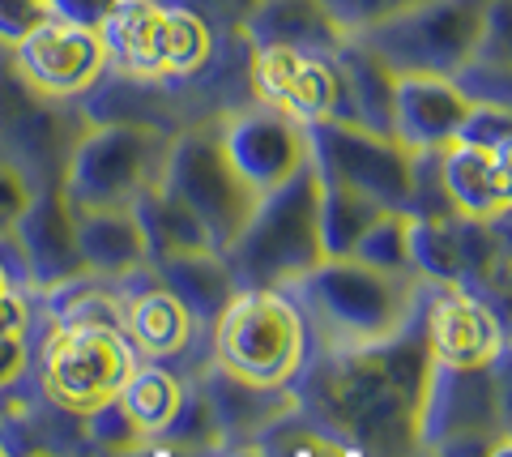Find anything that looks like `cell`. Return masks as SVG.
Listing matches in <instances>:
<instances>
[{
  "instance_id": "28",
  "label": "cell",
  "mask_w": 512,
  "mask_h": 457,
  "mask_svg": "<svg viewBox=\"0 0 512 457\" xmlns=\"http://www.w3.org/2000/svg\"><path fill=\"white\" fill-rule=\"evenodd\" d=\"M82 423H86V440L94 449H107V453H137V449H146V436L133 428V419L124 415L120 402H107L103 411L86 415Z\"/></svg>"
},
{
  "instance_id": "11",
  "label": "cell",
  "mask_w": 512,
  "mask_h": 457,
  "mask_svg": "<svg viewBox=\"0 0 512 457\" xmlns=\"http://www.w3.org/2000/svg\"><path fill=\"white\" fill-rule=\"evenodd\" d=\"M491 368H436L427 372L419 449L466 453L474 440L504 445V376Z\"/></svg>"
},
{
  "instance_id": "21",
  "label": "cell",
  "mask_w": 512,
  "mask_h": 457,
  "mask_svg": "<svg viewBox=\"0 0 512 457\" xmlns=\"http://www.w3.org/2000/svg\"><path fill=\"white\" fill-rule=\"evenodd\" d=\"M252 47H291V52L333 56L350 39L320 0H256L244 22Z\"/></svg>"
},
{
  "instance_id": "10",
  "label": "cell",
  "mask_w": 512,
  "mask_h": 457,
  "mask_svg": "<svg viewBox=\"0 0 512 457\" xmlns=\"http://www.w3.org/2000/svg\"><path fill=\"white\" fill-rule=\"evenodd\" d=\"M163 184L201 218L210 240L222 252L239 240V231L248 227V218L256 210V193L235 176V167L227 163V154H222L218 120L171 137L167 163H163Z\"/></svg>"
},
{
  "instance_id": "19",
  "label": "cell",
  "mask_w": 512,
  "mask_h": 457,
  "mask_svg": "<svg viewBox=\"0 0 512 457\" xmlns=\"http://www.w3.org/2000/svg\"><path fill=\"white\" fill-rule=\"evenodd\" d=\"M146 274L150 278L141 282V287H133L120 299V308H124V338L133 342V351L146 355V359L184 355L201 325L184 308V299L175 295L171 287H163V278L154 274V265Z\"/></svg>"
},
{
  "instance_id": "3",
  "label": "cell",
  "mask_w": 512,
  "mask_h": 457,
  "mask_svg": "<svg viewBox=\"0 0 512 457\" xmlns=\"http://www.w3.org/2000/svg\"><path fill=\"white\" fill-rule=\"evenodd\" d=\"M214 368L261 389H291L308 368V325L282 287H235L210 325Z\"/></svg>"
},
{
  "instance_id": "24",
  "label": "cell",
  "mask_w": 512,
  "mask_h": 457,
  "mask_svg": "<svg viewBox=\"0 0 512 457\" xmlns=\"http://www.w3.org/2000/svg\"><path fill=\"white\" fill-rule=\"evenodd\" d=\"M133 210L141 218V231H146V244H150V261H163V257H180V252H205V248H218L210 240V231L197 214H192L171 188L158 180L150 184L146 193L133 201ZM222 252V248H218Z\"/></svg>"
},
{
  "instance_id": "6",
  "label": "cell",
  "mask_w": 512,
  "mask_h": 457,
  "mask_svg": "<svg viewBox=\"0 0 512 457\" xmlns=\"http://www.w3.org/2000/svg\"><path fill=\"white\" fill-rule=\"evenodd\" d=\"M171 133L146 120H107L82 129L64 159L60 188L73 206H128L163 180Z\"/></svg>"
},
{
  "instance_id": "22",
  "label": "cell",
  "mask_w": 512,
  "mask_h": 457,
  "mask_svg": "<svg viewBox=\"0 0 512 457\" xmlns=\"http://www.w3.org/2000/svg\"><path fill=\"white\" fill-rule=\"evenodd\" d=\"M205 398H210V411L218 423V440H256L265 428H274L282 415L299 411V393L291 389H261V385H248L239 376L210 368L205 372Z\"/></svg>"
},
{
  "instance_id": "2",
  "label": "cell",
  "mask_w": 512,
  "mask_h": 457,
  "mask_svg": "<svg viewBox=\"0 0 512 457\" xmlns=\"http://www.w3.org/2000/svg\"><path fill=\"white\" fill-rule=\"evenodd\" d=\"M303 312L308 334L325 338L329 351L376 346L419 321L423 278L402 270H376L355 257H333L282 287Z\"/></svg>"
},
{
  "instance_id": "25",
  "label": "cell",
  "mask_w": 512,
  "mask_h": 457,
  "mask_svg": "<svg viewBox=\"0 0 512 457\" xmlns=\"http://www.w3.org/2000/svg\"><path fill=\"white\" fill-rule=\"evenodd\" d=\"M184 389H188V381H180V376L163 368L158 359H150V364L137 359V368L124 381L116 402L124 406V415L133 419V428L146 436V449H150V440L167 432V423L175 419V411H180V402H184Z\"/></svg>"
},
{
  "instance_id": "35",
  "label": "cell",
  "mask_w": 512,
  "mask_h": 457,
  "mask_svg": "<svg viewBox=\"0 0 512 457\" xmlns=\"http://www.w3.org/2000/svg\"><path fill=\"white\" fill-rule=\"evenodd\" d=\"M30 368V351L22 334H0V393L9 385H18Z\"/></svg>"
},
{
  "instance_id": "13",
  "label": "cell",
  "mask_w": 512,
  "mask_h": 457,
  "mask_svg": "<svg viewBox=\"0 0 512 457\" xmlns=\"http://www.w3.org/2000/svg\"><path fill=\"white\" fill-rule=\"evenodd\" d=\"M9 69L39 94V99H82L94 90V82L111 69L107 65V47L99 39V30L86 26H69L47 18L39 30L9 47Z\"/></svg>"
},
{
  "instance_id": "36",
  "label": "cell",
  "mask_w": 512,
  "mask_h": 457,
  "mask_svg": "<svg viewBox=\"0 0 512 457\" xmlns=\"http://www.w3.org/2000/svg\"><path fill=\"white\" fill-rule=\"evenodd\" d=\"M13 287H18V282H13V270L5 265V257H0V295H5V291H13Z\"/></svg>"
},
{
  "instance_id": "32",
  "label": "cell",
  "mask_w": 512,
  "mask_h": 457,
  "mask_svg": "<svg viewBox=\"0 0 512 457\" xmlns=\"http://www.w3.org/2000/svg\"><path fill=\"white\" fill-rule=\"evenodd\" d=\"M47 18H52V9H47V0H0V47H18L30 30H39Z\"/></svg>"
},
{
  "instance_id": "23",
  "label": "cell",
  "mask_w": 512,
  "mask_h": 457,
  "mask_svg": "<svg viewBox=\"0 0 512 457\" xmlns=\"http://www.w3.org/2000/svg\"><path fill=\"white\" fill-rule=\"evenodd\" d=\"M150 265H154V274L163 278V287H171L184 299V308L197 317L201 329H210L218 321V312L227 308V299L239 287L227 252H218V248L180 252V257H163V261H150Z\"/></svg>"
},
{
  "instance_id": "34",
  "label": "cell",
  "mask_w": 512,
  "mask_h": 457,
  "mask_svg": "<svg viewBox=\"0 0 512 457\" xmlns=\"http://www.w3.org/2000/svg\"><path fill=\"white\" fill-rule=\"evenodd\" d=\"M120 0H47V9H52L56 22H69V26H86V30H99L111 9H116Z\"/></svg>"
},
{
  "instance_id": "16",
  "label": "cell",
  "mask_w": 512,
  "mask_h": 457,
  "mask_svg": "<svg viewBox=\"0 0 512 457\" xmlns=\"http://www.w3.org/2000/svg\"><path fill=\"white\" fill-rule=\"evenodd\" d=\"M474 107V94L444 73L402 69L393 73V99H389V133L402 141L410 154L431 159L448 141H457Z\"/></svg>"
},
{
  "instance_id": "26",
  "label": "cell",
  "mask_w": 512,
  "mask_h": 457,
  "mask_svg": "<svg viewBox=\"0 0 512 457\" xmlns=\"http://www.w3.org/2000/svg\"><path fill=\"white\" fill-rule=\"evenodd\" d=\"M384 206L367 201L355 188H342V184H329L320 180V206H316V231H320V257L333 261V257H350L359 244V235L372 227V218Z\"/></svg>"
},
{
  "instance_id": "31",
  "label": "cell",
  "mask_w": 512,
  "mask_h": 457,
  "mask_svg": "<svg viewBox=\"0 0 512 457\" xmlns=\"http://www.w3.org/2000/svg\"><path fill=\"white\" fill-rule=\"evenodd\" d=\"M171 5L197 13L214 35H222V30H227V35H244V22L256 9V0H171Z\"/></svg>"
},
{
  "instance_id": "29",
  "label": "cell",
  "mask_w": 512,
  "mask_h": 457,
  "mask_svg": "<svg viewBox=\"0 0 512 457\" xmlns=\"http://www.w3.org/2000/svg\"><path fill=\"white\" fill-rule=\"evenodd\" d=\"M320 5L338 18V26L346 30V35H363V30L397 18V13H410V9L427 5V0H320Z\"/></svg>"
},
{
  "instance_id": "15",
  "label": "cell",
  "mask_w": 512,
  "mask_h": 457,
  "mask_svg": "<svg viewBox=\"0 0 512 457\" xmlns=\"http://www.w3.org/2000/svg\"><path fill=\"white\" fill-rule=\"evenodd\" d=\"M18 248L22 274L39 291H64L86 278L82 248H77V210L60 184H39L30 193L22 218L9 231Z\"/></svg>"
},
{
  "instance_id": "18",
  "label": "cell",
  "mask_w": 512,
  "mask_h": 457,
  "mask_svg": "<svg viewBox=\"0 0 512 457\" xmlns=\"http://www.w3.org/2000/svg\"><path fill=\"white\" fill-rule=\"evenodd\" d=\"M512 146H478V141H448L436 159V184L448 201V214L461 223H504L512 210Z\"/></svg>"
},
{
  "instance_id": "12",
  "label": "cell",
  "mask_w": 512,
  "mask_h": 457,
  "mask_svg": "<svg viewBox=\"0 0 512 457\" xmlns=\"http://www.w3.org/2000/svg\"><path fill=\"white\" fill-rule=\"evenodd\" d=\"M218 141L235 176L244 180L256 197L291 180L308 163V124L282 112L274 103H252L244 112L218 120Z\"/></svg>"
},
{
  "instance_id": "30",
  "label": "cell",
  "mask_w": 512,
  "mask_h": 457,
  "mask_svg": "<svg viewBox=\"0 0 512 457\" xmlns=\"http://www.w3.org/2000/svg\"><path fill=\"white\" fill-rule=\"evenodd\" d=\"M457 141H478V146H512V112L508 103L474 99L466 124H461Z\"/></svg>"
},
{
  "instance_id": "20",
  "label": "cell",
  "mask_w": 512,
  "mask_h": 457,
  "mask_svg": "<svg viewBox=\"0 0 512 457\" xmlns=\"http://www.w3.org/2000/svg\"><path fill=\"white\" fill-rule=\"evenodd\" d=\"M77 210V248L86 274L128 278L150 265V244L141 218L128 206H73Z\"/></svg>"
},
{
  "instance_id": "1",
  "label": "cell",
  "mask_w": 512,
  "mask_h": 457,
  "mask_svg": "<svg viewBox=\"0 0 512 457\" xmlns=\"http://www.w3.org/2000/svg\"><path fill=\"white\" fill-rule=\"evenodd\" d=\"M427 372L431 359L414 321L389 342L329 351L316 372L299 376V411L312 415L346 453H414Z\"/></svg>"
},
{
  "instance_id": "27",
  "label": "cell",
  "mask_w": 512,
  "mask_h": 457,
  "mask_svg": "<svg viewBox=\"0 0 512 457\" xmlns=\"http://www.w3.org/2000/svg\"><path fill=\"white\" fill-rule=\"evenodd\" d=\"M410 218H414V210H380L372 218V227L359 235V244L350 257L376 265V270L414 274L410 270Z\"/></svg>"
},
{
  "instance_id": "4",
  "label": "cell",
  "mask_w": 512,
  "mask_h": 457,
  "mask_svg": "<svg viewBox=\"0 0 512 457\" xmlns=\"http://www.w3.org/2000/svg\"><path fill=\"white\" fill-rule=\"evenodd\" d=\"M320 171L308 159L291 180L256 197V210L239 240L227 248L231 274L239 287H286L299 274L320 265Z\"/></svg>"
},
{
  "instance_id": "17",
  "label": "cell",
  "mask_w": 512,
  "mask_h": 457,
  "mask_svg": "<svg viewBox=\"0 0 512 457\" xmlns=\"http://www.w3.org/2000/svg\"><path fill=\"white\" fill-rule=\"evenodd\" d=\"M419 334L436 368H491L508 351L500 317L470 287H444L419 308Z\"/></svg>"
},
{
  "instance_id": "8",
  "label": "cell",
  "mask_w": 512,
  "mask_h": 457,
  "mask_svg": "<svg viewBox=\"0 0 512 457\" xmlns=\"http://www.w3.org/2000/svg\"><path fill=\"white\" fill-rule=\"evenodd\" d=\"M137 368V351L120 325L60 321L43 346V393L64 415L86 419L120 398Z\"/></svg>"
},
{
  "instance_id": "14",
  "label": "cell",
  "mask_w": 512,
  "mask_h": 457,
  "mask_svg": "<svg viewBox=\"0 0 512 457\" xmlns=\"http://www.w3.org/2000/svg\"><path fill=\"white\" fill-rule=\"evenodd\" d=\"M252 90L256 103H274L282 112L312 120H350L338 52H291V47H252Z\"/></svg>"
},
{
  "instance_id": "5",
  "label": "cell",
  "mask_w": 512,
  "mask_h": 457,
  "mask_svg": "<svg viewBox=\"0 0 512 457\" xmlns=\"http://www.w3.org/2000/svg\"><path fill=\"white\" fill-rule=\"evenodd\" d=\"M99 39L107 47V65L146 82L197 77L218 47L214 30L171 0H120L99 26Z\"/></svg>"
},
{
  "instance_id": "33",
  "label": "cell",
  "mask_w": 512,
  "mask_h": 457,
  "mask_svg": "<svg viewBox=\"0 0 512 457\" xmlns=\"http://www.w3.org/2000/svg\"><path fill=\"white\" fill-rule=\"evenodd\" d=\"M30 193H35V184H30L9 159H0V235L13 231V223H18L22 210H26Z\"/></svg>"
},
{
  "instance_id": "9",
  "label": "cell",
  "mask_w": 512,
  "mask_h": 457,
  "mask_svg": "<svg viewBox=\"0 0 512 457\" xmlns=\"http://www.w3.org/2000/svg\"><path fill=\"white\" fill-rule=\"evenodd\" d=\"M308 159L316 163L320 180L355 188L384 210L419 206V154H410L393 133L355 120H312Z\"/></svg>"
},
{
  "instance_id": "7",
  "label": "cell",
  "mask_w": 512,
  "mask_h": 457,
  "mask_svg": "<svg viewBox=\"0 0 512 457\" xmlns=\"http://www.w3.org/2000/svg\"><path fill=\"white\" fill-rule=\"evenodd\" d=\"M487 9L491 0H427V5L397 13V18L363 30L355 39L372 47L393 73L419 69L461 82L474 69L478 47H483Z\"/></svg>"
}]
</instances>
